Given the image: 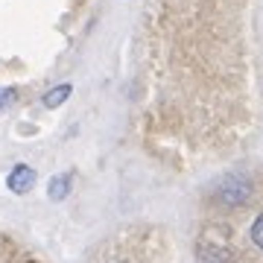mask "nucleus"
Here are the masks:
<instances>
[{"instance_id": "obj_1", "label": "nucleus", "mask_w": 263, "mask_h": 263, "mask_svg": "<svg viewBox=\"0 0 263 263\" xmlns=\"http://www.w3.org/2000/svg\"><path fill=\"white\" fill-rule=\"evenodd\" d=\"M216 199L222 205H246L252 199V181L246 176H226L216 184Z\"/></svg>"}, {"instance_id": "obj_2", "label": "nucleus", "mask_w": 263, "mask_h": 263, "mask_svg": "<svg viewBox=\"0 0 263 263\" xmlns=\"http://www.w3.org/2000/svg\"><path fill=\"white\" fill-rule=\"evenodd\" d=\"M6 184H9L12 193L24 196V193H29V190L35 187V170L27 167V164H15L12 173L6 176Z\"/></svg>"}, {"instance_id": "obj_3", "label": "nucleus", "mask_w": 263, "mask_h": 263, "mask_svg": "<svg viewBox=\"0 0 263 263\" xmlns=\"http://www.w3.org/2000/svg\"><path fill=\"white\" fill-rule=\"evenodd\" d=\"M70 184H73L70 173H59V176H53V179H50L47 196L53 199V202H62V199H67V193H70Z\"/></svg>"}, {"instance_id": "obj_4", "label": "nucleus", "mask_w": 263, "mask_h": 263, "mask_svg": "<svg viewBox=\"0 0 263 263\" xmlns=\"http://www.w3.org/2000/svg\"><path fill=\"white\" fill-rule=\"evenodd\" d=\"M70 94H73L70 82H62V85H56V88H50L47 94H44V100H41V103L47 105V108H59V105L65 103V100H67Z\"/></svg>"}, {"instance_id": "obj_5", "label": "nucleus", "mask_w": 263, "mask_h": 263, "mask_svg": "<svg viewBox=\"0 0 263 263\" xmlns=\"http://www.w3.org/2000/svg\"><path fill=\"white\" fill-rule=\"evenodd\" d=\"M199 263H228V252L222 246L202 243V249H199Z\"/></svg>"}, {"instance_id": "obj_6", "label": "nucleus", "mask_w": 263, "mask_h": 263, "mask_svg": "<svg viewBox=\"0 0 263 263\" xmlns=\"http://www.w3.org/2000/svg\"><path fill=\"white\" fill-rule=\"evenodd\" d=\"M252 243H254V246H257V249L263 252V214H260V216H257V219L252 222Z\"/></svg>"}, {"instance_id": "obj_7", "label": "nucleus", "mask_w": 263, "mask_h": 263, "mask_svg": "<svg viewBox=\"0 0 263 263\" xmlns=\"http://www.w3.org/2000/svg\"><path fill=\"white\" fill-rule=\"evenodd\" d=\"M15 100H18V91H15V88H0V111L9 108Z\"/></svg>"}]
</instances>
